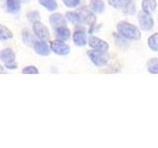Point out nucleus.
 Here are the masks:
<instances>
[{"mask_svg": "<svg viewBox=\"0 0 158 148\" xmlns=\"http://www.w3.org/2000/svg\"><path fill=\"white\" fill-rule=\"evenodd\" d=\"M118 34L121 35L127 41H137L141 38L139 29L133 24H131L127 21H121L117 25Z\"/></svg>", "mask_w": 158, "mask_h": 148, "instance_id": "nucleus-1", "label": "nucleus"}, {"mask_svg": "<svg viewBox=\"0 0 158 148\" xmlns=\"http://www.w3.org/2000/svg\"><path fill=\"white\" fill-rule=\"evenodd\" d=\"M137 21L139 24V28L142 31H151L154 27V20L150 13L144 12L143 10L137 13Z\"/></svg>", "mask_w": 158, "mask_h": 148, "instance_id": "nucleus-2", "label": "nucleus"}, {"mask_svg": "<svg viewBox=\"0 0 158 148\" xmlns=\"http://www.w3.org/2000/svg\"><path fill=\"white\" fill-rule=\"evenodd\" d=\"M90 60L95 64L96 66H104L106 65L109 61V54L107 52H101L95 51V49H91L87 52Z\"/></svg>", "mask_w": 158, "mask_h": 148, "instance_id": "nucleus-3", "label": "nucleus"}, {"mask_svg": "<svg viewBox=\"0 0 158 148\" xmlns=\"http://www.w3.org/2000/svg\"><path fill=\"white\" fill-rule=\"evenodd\" d=\"M88 44L92 49L101 51V52H108V49L110 47L109 43L104 41V39L95 37V36H90L88 39Z\"/></svg>", "mask_w": 158, "mask_h": 148, "instance_id": "nucleus-4", "label": "nucleus"}, {"mask_svg": "<svg viewBox=\"0 0 158 148\" xmlns=\"http://www.w3.org/2000/svg\"><path fill=\"white\" fill-rule=\"evenodd\" d=\"M51 49L58 56H66L70 51V47L64 43L62 39H54L51 43Z\"/></svg>", "mask_w": 158, "mask_h": 148, "instance_id": "nucleus-5", "label": "nucleus"}, {"mask_svg": "<svg viewBox=\"0 0 158 148\" xmlns=\"http://www.w3.org/2000/svg\"><path fill=\"white\" fill-rule=\"evenodd\" d=\"M33 32L37 38L40 39H44V41H47L51 37L48 29L40 21L33 23Z\"/></svg>", "mask_w": 158, "mask_h": 148, "instance_id": "nucleus-6", "label": "nucleus"}, {"mask_svg": "<svg viewBox=\"0 0 158 148\" xmlns=\"http://www.w3.org/2000/svg\"><path fill=\"white\" fill-rule=\"evenodd\" d=\"M78 13L81 17L82 24H87L89 26H93L94 23L96 21V17H95V15H94V12L90 8L82 7L79 9Z\"/></svg>", "mask_w": 158, "mask_h": 148, "instance_id": "nucleus-7", "label": "nucleus"}, {"mask_svg": "<svg viewBox=\"0 0 158 148\" xmlns=\"http://www.w3.org/2000/svg\"><path fill=\"white\" fill-rule=\"evenodd\" d=\"M73 43L78 47H84L88 43L87 34L84 29H76L72 35Z\"/></svg>", "mask_w": 158, "mask_h": 148, "instance_id": "nucleus-8", "label": "nucleus"}, {"mask_svg": "<svg viewBox=\"0 0 158 148\" xmlns=\"http://www.w3.org/2000/svg\"><path fill=\"white\" fill-rule=\"evenodd\" d=\"M34 49L39 56H48L49 53H51V47H48V44L46 41L44 39H40V41H37L34 44Z\"/></svg>", "mask_w": 158, "mask_h": 148, "instance_id": "nucleus-9", "label": "nucleus"}, {"mask_svg": "<svg viewBox=\"0 0 158 148\" xmlns=\"http://www.w3.org/2000/svg\"><path fill=\"white\" fill-rule=\"evenodd\" d=\"M49 23L53 28L66 26V19L60 13H54L49 16Z\"/></svg>", "mask_w": 158, "mask_h": 148, "instance_id": "nucleus-10", "label": "nucleus"}, {"mask_svg": "<svg viewBox=\"0 0 158 148\" xmlns=\"http://www.w3.org/2000/svg\"><path fill=\"white\" fill-rule=\"evenodd\" d=\"M15 57H16V56H15V52L12 48H5L0 51V60L3 61L5 64L14 62Z\"/></svg>", "mask_w": 158, "mask_h": 148, "instance_id": "nucleus-11", "label": "nucleus"}, {"mask_svg": "<svg viewBox=\"0 0 158 148\" xmlns=\"http://www.w3.org/2000/svg\"><path fill=\"white\" fill-rule=\"evenodd\" d=\"M89 8H90L94 13H103L105 10V3L103 0H90V4H89Z\"/></svg>", "mask_w": 158, "mask_h": 148, "instance_id": "nucleus-12", "label": "nucleus"}, {"mask_svg": "<svg viewBox=\"0 0 158 148\" xmlns=\"http://www.w3.org/2000/svg\"><path fill=\"white\" fill-rule=\"evenodd\" d=\"M131 2L132 0H108V3L110 6L120 10H125Z\"/></svg>", "mask_w": 158, "mask_h": 148, "instance_id": "nucleus-13", "label": "nucleus"}, {"mask_svg": "<svg viewBox=\"0 0 158 148\" xmlns=\"http://www.w3.org/2000/svg\"><path fill=\"white\" fill-rule=\"evenodd\" d=\"M157 7V2L156 0H143L141 4V8L144 12L147 13H154Z\"/></svg>", "mask_w": 158, "mask_h": 148, "instance_id": "nucleus-14", "label": "nucleus"}, {"mask_svg": "<svg viewBox=\"0 0 158 148\" xmlns=\"http://www.w3.org/2000/svg\"><path fill=\"white\" fill-rule=\"evenodd\" d=\"M56 35L57 39H62V41H67L70 38V31L66 26L58 27L56 28Z\"/></svg>", "mask_w": 158, "mask_h": 148, "instance_id": "nucleus-15", "label": "nucleus"}, {"mask_svg": "<svg viewBox=\"0 0 158 148\" xmlns=\"http://www.w3.org/2000/svg\"><path fill=\"white\" fill-rule=\"evenodd\" d=\"M22 39L24 43H26L27 46H34L35 43L37 42L35 39L34 34H32L28 29H24L22 31Z\"/></svg>", "mask_w": 158, "mask_h": 148, "instance_id": "nucleus-16", "label": "nucleus"}, {"mask_svg": "<svg viewBox=\"0 0 158 148\" xmlns=\"http://www.w3.org/2000/svg\"><path fill=\"white\" fill-rule=\"evenodd\" d=\"M6 8L10 13H17L21 8V1L20 0H6Z\"/></svg>", "mask_w": 158, "mask_h": 148, "instance_id": "nucleus-17", "label": "nucleus"}, {"mask_svg": "<svg viewBox=\"0 0 158 148\" xmlns=\"http://www.w3.org/2000/svg\"><path fill=\"white\" fill-rule=\"evenodd\" d=\"M65 17H66V19L68 20L69 22L74 24V25H77V26H79L80 24H82L81 17H80V15H79L78 12L68 11L65 14Z\"/></svg>", "mask_w": 158, "mask_h": 148, "instance_id": "nucleus-18", "label": "nucleus"}, {"mask_svg": "<svg viewBox=\"0 0 158 148\" xmlns=\"http://www.w3.org/2000/svg\"><path fill=\"white\" fill-rule=\"evenodd\" d=\"M146 68L151 74H158V57H152L146 62Z\"/></svg>", "mask_w": 158, "mask_h": 148, "instance_id": "nucleus-19", "label": "nucleus"}, {"mask_svg": "<svg viewBox=\"0 0 158 148\" xmlns=\"http://www.w3.org/2000/svg\"><path fill=\"white\" fill-rule=\"evenodd\" d=\"M147 44L152 51H158V33L152 34L147 39Z\"/></svg>", "mask_w": 158, "mask_h": 148, "instance_id": "nucleus-20", "label": "nucleus"}, {"mask_svg": "<svg viewBox=\"0 0 158 148\" xmlns=\"http://www.w3.org/2000/svg\"><path fill=\"white\" fill-rule=\"evenodd\" d=\"M39 3L44 6L48 11H56L57 9V2L56 0H39Z\"/></svg>", "mask_w": 158, "mask_h": 148, "instance_id": "nucleus-21", "label": "nucleus"}, {"mask_svg": "<svg viewBox=\"0 0 158 148\" xmlns=\"http://www.w3.org/2000/svg\"><path fill=\"white\" fill-rule=\"evenodd\" d=\"M13 38V34L10 30L5 27L4 25L0 24V41H7Z\"/></svg>", "mask_w": 158, "mask_h": 148, "instance_id": "nucleus-22", "label": "nucleus"}, {"mask_svg": "<svg viewBox=\"0 0 158 148\" xmlns=\"http://www.w3.org/2000/svg\"><path fill=\"white\" fill-rule=\"evenodd\" d=\"M27 17H28V19H29V21H31L32 23H35V22L40 21V18H41L39 11H36V10H34V11L29 12V13L27 14Z\"/></svg>", "mask_w": 158, "mask_h": 148, "instance_id": "nucleus-23", "label": "nucleus"}, {"mask_svg": "<svg viewBox=\"0 0 158 148\" xmlns=\"http://www.w3.org/2000/svg\"><path fill=\"white\" fill-rule=\"evenodd\" d=\"M63 4L68 8H76L81 3V0H62Z\"/></svg>", "mask_w": 158, "mask_h": 148, "instance_id": "nucleus-24", "label": "nucleus"}, {"mask_svg": "<svg viewBox=\"0 0 158 148\" xmlns=\"http://www.w3.org/2000/svg\"><path fill=\"white\" fill-rule=\"evenodd\" d=\"M23 74H39V69L34 65H29L27 67H24L22 70Z\"/></svg>", "mask_w": 158, "mask_h": 148, "instance_id": "nucleus-25", "label": "nucleus"}, {"mask_svg": "<svg viewBox=\"0 0 158 148\" xmlns=\"http://www.w3.org/2000/svg\"><path fill=\"white\" fill-rule=\"evenodd\" d=\"M125 11V13H127V14H128V15H132V14H135V3H133V1L128 5V6L123 10Z\"/></svg>", "mask_w": 158, "mask_h": 148, "instance_id": "nucleus-26", "label": "nucleus"}, {"mask_svg": "<svg viewBox=\"0 0 158 148\" xmlns=\"http://www.w3.org/2000/svg\"><path fill=\"white\" fill-rule=\"evenodd\" d=\"M5 67L6 68H9V69H15L17 67V64H16V62H11V63H6L5 64Z\"/></svg>", "mask_w": 158, "mask_h": 148, "instance_id": "nucleus-27", "label": "nucleus"}, {"mask_svg": "<svg viewBox=\"0 0 158 148\" xmlns=\"http://www.w3.org/2000/svg\"><path fill=\"white\" fill-rule=\"evenodd\" d=\"M1 73H5V69L2 65H0V74Z\"/></svg>", "mask_w": 158, "mask_h": 148, "instance_id": "nucleus-28", "label": "nucleus"}, {"mask_svg": "<svg viewBox=\"0 0 158 148\" xmlns=\"http://www.w3.org/2000/svg\"><path fill=\"white\" fill-rule=\"evenodd\" d=\"M20 1H21V2H29L30 0H20Z\"/></svg>", "mask_w": 158, "mask_h": 148, "instance_id": "nucleus-29", "label": "nucleus"}]
</instances>
